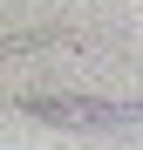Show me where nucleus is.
Returning a JSON list of instances; mask_svg holds the SVG:
<instances>
[{"mask_svg":"<svg viewBox=\"0 0 143 150\" xmlns=\"http://www.w3.org/2000/svg\"><path fill=\"white\" fill-rule=\"evenodd\" d=\"M20 109L55 130H143V103L116 96H20Z\"/></svg>","mask_w":143,"mask_h":150,"instance_id":"1","label":"nucleus"}]
</instances>
